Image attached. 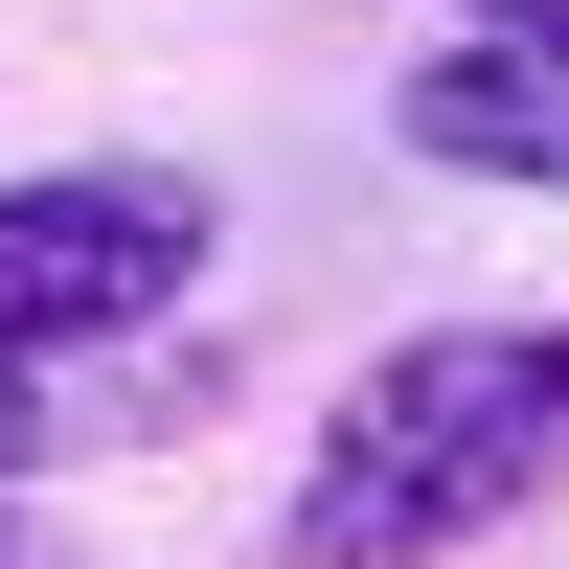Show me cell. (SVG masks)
<instances>
[{
    "label": "cell",
    "instance_id": "obj_1",
    "mask_svg": "<svg viewBox=\"0 0 569 569\" xmlns=\"http://www.w3.org/2000/svg\"><path fill=\"white\" fill-rule=\"evenodd\" d=\"M525 501H569V319L479 297V319H410L342 365V410L273 479V569H456Z\"/></svg>",
    "mask_w": 569,
    "mask_h": 569
},
{
    "label": "cell",
    "instance_id": "obj_2",
    "mask_svg": "<svg viewBox=\"0 0 569 569\" xmlns=\"http://www.w3.org/2000/svg\"><path fill=\"white\" fill-rule=\"evenodd\" d=\"M206 273H228V206L182 160H46V182H0V388H69V365L160 342Z\"/></svg>",
    "mask_w": 569,
    "mask_h": 569
},
{
    "label": "cell",
    "instance_id": "obj_3",
    "mask_svg": "<svg viewBox=\"0 0 569 569\" xmlns=\"http://www.w3.org/2000/svg\"><path fill=\"white\" fill-rule=\"evenodd\" d=\"M388 137H410V160H456V182L569 206V23H456V46H410Z\"/></svg>",
    "mask_w": 569,
    "mask_h": 569
},
{
    "label": "cell",
    "instance_id": "obj_4",
    "mask_svg": "<svg viewBox=\"0 0 569 569\" xmlns=\"http://www.w3.org/2000/svg\"><path fill=\"white\" fill-rule=\"evenodd\" d=\"M69 433V388H0V501H23V456Z\"/></svg>",
    "mask_w": 569,
    "mask_h": 569
},
{
    "label": "cell",
    "instance_id": "obj_5",
    "mask_svg": "<svg viewBox=\"0 0 569 569\" xmlns=\"http://www.w3.org/2000/svg\"><path fill=\"white\" fill-rule=\"evenodd\" d=\"M0 569H69V547H46V525H23V501H0Z\"/></svg>",
    "mask_w": 569,
    "mask_h": 569
},
{
    "label": "cell",
    "instance_id": "obj_6",
    "mask_svg": "<svg viewBox=\"0 0 569 569\" xmlns=\"http://www.w3.org/2000/svg\"><path fill=\"white\" fill-rule=\"evenodd\" d=\"M456 23H569V0H456Z\"/></svg>",
    "mask_w": 569,
    "mask_h": 569
}]
</instances>
